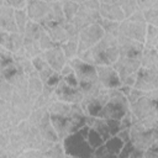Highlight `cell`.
<instances>
[{
	"mask_svg": "<svg viewBox=\"0 0 158 158\" xmlns=\"http://www.w3.org/2000/svg\"><path fill=\"white\" fill-rule=\"evenodd\" d=\"M147 31V22H132L127 19H125L122 22H120V35H123L128 38H132L138 42H144Z\"/></svg>",
	"mask_w": 158,
	"mask_h": 158,
	"instance_id": "11",
	"label": "cell"
},
{
	"mask_svg": "<svg viewBox=\"0 0 158 158\" xmlns=\"http://www.w3.org/2000/svg\"><path fill=\"white\" fill-rule=\"evenodd\" d=\"M30 20L41 23L42 26L49 22L51 4L44 0H28L26 6Z\"/></svg>",
	"mask_w": 158,
	"mask_h": 158,
	"instance_id": "7",
	"label": "cell"
},
{
	"mask_svg": "<svg viewBox=\"0 0 158 158\" xmlns=\"http://www.w3.org/2000/svg\"><path fill=\"white\" fill-rule=\"evenodd\" d=\"M130 110V102L127 96L118 89H110V98L104 105L98 117L102 118H122Z\"/></svg>",
	"mask_w": 158,
	"mask_h": 158,
	"instance_id": "3",
	"label": "cell"
},
{
	"mask_svg": "<svg viewBox=\"0 0 158 158\" xmlns=\"http://www.w3.org/2000/svg\"><path fill=\"white\" fill-rule=\"evenodd\" d=\"M86 139H88L89 144H90L94 149L98 148V147H100V146L104 144V142H105V139L102 138V136H101L96 130H94V128H91V127H90V130H89V133H88V136H86Z\"/></svg>",
	"mask_w": 158,
	"mask_h": 158,
	"instance_id": "37",
	"label": "cell"
},
{
	"mask_svg": "<svg viewBox=\"0 0 158 158\" xmlns=\"http://www.w3.org/2000/svg\"><path fill=\"white\" fill-rule=\"evenodd\" d=\"M59 73H60L62 78H64V77H67V75H69V74L74 73V68H73V65L70 64V62H69V60L64 64V67L62 68V70H60Z\"/></svg>",
	"mask_w": 158,
	"mask_h": 158,
	"instance_id": "56",
	"label": "cell"
},
{
	"mask_svg": "<svg viewBox=\"0 0 158 158\" xmlns=\"http://www.w3.org/2000/svg\"><path fill=\"white\" fill-rule=\"evenodd\" d=\"M154 48H156V51H157V52H158V43H157V44H156V47H154Z\"/></svg>",
	"mask_w": 158,
	"mask_h": 158,
	"instance_id": "63",
	"label": "cell"
},
{
	"mask_svg": "<svg viewBox=\"0 0 158 158\" xmlns=\"http://www.w3.org/2000/svg\"><path fill=\"white\" fill-rule=\"evenodd\" d=\"M28 77V83H27V91H28V95L31 98L32 101H35L40 95L43 94V81L42 79L40 78L38 75V72H35Z\"/></svg>",
	"mask_w": 158,
	"mask_h": 158,
	"instance_id": "21",
	"label": "cell"
},
{
	"mask_svg": "<svg viewBox=\"0 0 158 158\" xmlns=\"http://www.w3.org/2000/svg\"><path fill=\"white\" fill-rule=\"evenodd\" d=\"M14 93H15V86L10 81H7L5 78L0 77V99L11 101Z\"/></svg>",
	"mask_w": 158,
	"mask_h": 158,
	"instance_id": "29",
	"label": "cell"
},
{
	"mask_svg": "<svg viewBox=\"0 0 158 158\" xmlns=\"http://www.w3.org/2000/svg\"><path fill=\"white\" fill-rule=\"evenodd\" d=\"M132 88H133V86H128V85L121 84V86H118L117 89H118V90H120V91H121L123 95H126V96H127V95L130 94V91H131V89H132Z\"/></svg>",
	"mask_w": 158,
	"mask_h": 158,
	"instance_id": "58",
	"label": "cell"
},
{
	"mask_svg": "<svg viewBox=\"0 0 158 158\" xmlns=\"http://www.w3.org/2000/svg\"><path fill=\"white\" fill-rule=\"evenodd\" d=\"M20 158H44V153L36 148H27L22 152Z\"/></svg>",
	"mask_w": 158,
	"mask_h": 158,
	"instance_id": "44",
	"label": "cell"
},
{
	"mask_svg": "<svg viewBox=\"0 0 158 158\" xmlns=\"http://www.w3.org/2000/svg\"><path fill=\"white\" fill-rule=\"evenodd\" d=\"M133 149H135V146H133L132 141L126 142V143L123 144V147H122L120 154H118V158H131Z\"/></svg>",
	"mask_w": 158,
	"mask_h": 158,
	"instance_id": "45",
	"label": "cell"
},
{
	"mask_svg": "<svg viewBox=\"0 0 158 158\" xmlns=\"http://www.w3.org/2000/svg\"><path fill=\"white\" fill-rule=\"evenodd\" d=\"M38 128H40V132L42 135V137L47 141H51V142H59V137H58V133L54 128V126L52 125V121H51V116L48 115L40 125H38Z\"/></svg>",
	"mask_w": 158,
	"mask_h": 158,
	"instance_id": "22",
	"label": "cell"
},
{
	"mask_svg": "<svg viewBox=\"0 0 158 158\" xmlns=\"http://www.w3.org/2000/svg\"><path fill=\"white\" fill-rule=\"evenodd\" d=\"M127 20H130V21H132V22H146L143 10H141V9L136 10L131 16L127 17Z\"/></svg>",
	"mask_w": 158,
	"mask_h": 158,
	"instance_id": "49",
	"label": "cell"
},
{
	"mask_svg": "<svg viewBox=\"0 0 158 158\" xmlns=\"http://www.w3.org/2000/svg\"><path fill=\"white\" fill-rule=\"evenodd\" d=\"M65 157L70 158H94V148L89 144L86 137L79 131L68 135L63 141Z\"/></svg>",
	"mask_w": 158,
	"mask_h": 158,
	"instance_id": "4",
	"label": "cell"
},
{
	"mask_svg": "<svg viewBox=\"0 0 158 158\" xmlns=\"http://www.w3.org/2000/svg\"><path fill=\"white\" fill-rule=\"evenodd\" d=\"M65 157V152H64V147H63V142H56L46 153H44V158H63Z\"/></svg>",
	"mask_w": 158,
	"mask_h": 158,
	"instance_id": "35",
	"label": "cell"
},
{
	"mask_svg": "<svg viewBox=\"0 0 158 158\" xmlns=\"http://www.w3.org/2000/svg\"><path fill=\"white\" fill-rule=\"evenodd\" d=\"M104 35H105V32H104V30L99 22L81 28L79 32L78 54H80L81 52H84L89 48H93L104 37Z\"/></svg>",
	"mask_w": 158,
	"mask_h": 158,
	"instance_id": "5",
	"label": "cell"
},
{
	"mask_svg": "<svg viewBox=\"0 0 158 158\" xmlns=\"http://www.w3.org/2000/svg\"><path fill=\"white\" fill-rule=\"evenodd\" d=\"M99 23L101 25L102 30L107 35H112V36H117L118 31H120V22L117 21H111V20H106V19H100Z\"/></svg>",
	"mask_w": 158,
	"mask_h": 158,
	"instance_id": "31",
	"label": "cell"
},
{
	"mask_svg": "<svg viewBox=\"0 0 158 158\" xmlns=\"http://www.w3.org/2000/svg\"><path fill=\"white\" fill-rule=\"evenodd\" d=\"M132 121H133V114H132L131 110H128V112H127L122 118H120L121 128H131Z\"/></svg>",
	"mask_w": 158,
	"mask_h": 158,
	"instance_id": "47",
	"label": "cell"
},
{
	"mask_svg": "<svg viewBox=\"0 0 158 158\" xmlns=\"http://www.w3.org/2000/svg\"><path fill=\"white\" fill-rule=\"evenodd\" d=\"M63 79H64V81H65L68 85H70V86H73V88H80V84H79V80H78L75 73H72V74L64 77Z\"/></svg>",
	"mask_w": 158,
	"mask_h": 158,
	"instance_id": "52",
	"label": "cell"
},
{
	"mask_svg": "<svg viewBox=\"0 0 158 158\" xmlns=\"http://www.w3.org/2000/svg\"><path fill=\"white\" fill-rule=\"evenodd\" d=\"M44 1H48V2H51V1H63V0H44Z\"/></svg>",
	"mask_w": 158,
	"mask_h": 158,
	"instance_id": "62",
	"label": "cell"
},
{
	"mask_svg": "<svg viewBox=\"0 0 158 158\" xmlns=\"http://www.w3.org/2000/svg\"><path fill=\"white\" fill-rule=\"evenodd\" d=\"M96 73H98L99 81L106 89H117L122 84L121 77L112 64L96 65Z\"/></svg>",
	"mask_w": 158,
	"mask_h": 158,
	"instance_id": "9",
	"label": "cell"
},
{
	"mask_svg": "<svg viewBox=\"0 0 158 158\" xmlns=\"http://www.w3.org/2000/svg\"><path fill=\"white\" fill-rule=\"evenodd\" d=\"M158 43V27L147 23V31L144 37V48H154Z\"/></svg>",
	"mask_w": 158,
	"mask_h": 158,
	"instance_id": "27",
	"label": "cell"
},
{
	"mask_svg": "<svg viewBox=\"0 0 158 158\" xmlns=\"http://www.w3.org/2000/svg\"><path fill=\"white\" fill-rule=\"evenodd\" d=\"M158 63V52L156 48H143L141 53V64L144 68H154Z\"/></svg>",
	"mask_w": 158,
	"mask_h": 158,
	"instance_id": "25",
	"label": "cell"
},
{
	"mask_svg": "<svg viewBox=\"0 0 158 158\" xmlns=\"http://www.w3.org/2000/svg\"><path fill=\"white\" fill-rule=\"evenodd\" d=\"M54 73H56V70H54L53 68L47 67V68L42 69L41 72H38V75H40V78L42 79V81H43V84H44V83H47V81H48V79H49Z\"/></svg>",
	"mask_w": 158,
	"mask_h": 158,
	"instance_id": "48",
	"label": "cell"
},
{
	"mask_svg": "<svg viewBox=\"0 0 158 158\" xmlns=\"http://www.w3.org/2000/svg\"><path fill=\"white\" fill-rule=\"evenodd\" d=\"M157 0H137V5L141 10H148L151 7H153V5L156 4Z\"/></svg>",
	"mask_w": 158,
	"mask_h": 158,
	"instance_id": "54",
	"label": "cell"
},
{
	"mask_svg": "<svg viewBox=\"0 0 158 158\" xmlns=\"http://www.w3.org/2000/svg\"><path fill=\"white\" fill-rule=\"evenodd\" d=\"M79 4L73 1V0H63L62 1V7H63V12H64V17L67 21H72L74 19V16L78 12L79 9Z\"/></svg>",
	"mask_w": 158,
	"mask_h": 158,
	"instance_id": "28",
	"label": "cell"
},
{
	"mask_svg": "<svg viewBox=\"0 0 158 158\" xmlns=\"http://www.w3.org/2000/svg\"><path fill=\"white\" fill-rule=\"evenodd\" d=\"M130 110L146 128H158V104L153 101L147 94L137 101L130 104Z\"/></svg>",
	"mask_w": 158,
	"mask_h": 158,
	"instance_id": "1",
	"label": "cell"
},
{
	"mask_svg": "<svg viewBox=\"0 0 158 158\" xmlns=\"http://www.w3.org/2000/svg\"><path fill=\"white\" fill-rule=\"evenodd\" d=\"M70 64L74 68V73L79 80L80 85H85L89 83H94L98 81V73H96V65L90 64L83 59H80L79 57H75L73 59L69 60Z\"/></svg>",
	"mask_w": 158,
	"mask_h": 158,
	"instance_id": "6",
	"label": "cell"
},
{
	"mask_svg": "<svg viewBox=\"0 0 158 158\" xmlns=\"http://www.w3.org/2000/svg\"><path fill=\"white\" fill-rule=\"evenodd\" d=\"M27 1H28V0H7L6 5L14 7L15 10H19V9H26V6H27Z\"/></svg>",
	"mask_w": 158,
	"mask_h": 158,
	"instance_id": "51",
	"label": "cell"
},
{
	"mask_svg": "<svg viewBox=\"0 0 158 158\" xmlns=\"http://www.w3.org/2000/svg\"><path fill=\"white\" fill-rule=\"evenodd\" d=\"M131 158H144V151L138 149V148H136V147H135V149H133V152H132Z\"/></svg>",
	"mask_w": 158,
	"mask_h": 158,
	"instance_id": "57",
	"label": "cell"
},
{
	"mask_svg": "<svg viewBox=\"0 0 158 158\" xmlns=\"http://www.w3.org/2000/svg\"><path fill=\"white\" fill-rule=\"evenodd\" d=\"M101 4H114V2H116L117 0H99Z\"/></svg>",
	"mask_w": 158,
	"mask_h": 158,
	"instance_id": "59",
	"label": "cell"
},
{
	"mask_svg": "<svg viewBox=\"0 0 158 158\" xmlns=\"http://www.w3.org/2000/svg\"><path fill=\"white\" fill-rule=\"evenodd\" d=\"M147 93H144V91H142V90H139V89H137V88H132L131 89V91H130V94L127 95V100H128V102L130 104H132V102H135V101H137L138 99H141L142 96H144Z\"/></svg>",
	"mask_w": 158,
	"mask_h": 158,
	"instance_id": "46",
	"label": "cell"
},
{
	"mask_svg": "<svg viewBox=\"0 0 158 158\" xmlns=\"http://www.w3.org/2000/svg\"><path fill=\"white\" fill-rule=\"evenodd\" d=\"M154 68H156V69H157V72H158V63L156 64V67H154Z\"/></svg>",
	"mask_w": 158,
	"mask_h": 158,
	"instance_id": "64",
	"label": "cell"
},
{
	"mask_svg": "<svg viewBox=\"0 0 158 158\" xmlns=\"http://www.w3.org/2000/svg\"><path fill=\"white\" fill-rule=\"evenodd\" d=\"M107 126H109V131L111 136H116L118 133V131L121 130V122L117 118H106Z\"/></svg>",
	"mask_w": 158,
	"mask_h": 158,
	"instance_id": "43",
	"label": "cell"
},
{
	"mask_svg": "<svg viewBox=\"0 0 158 158\" xmlns=\"http://www.w3.org/2000/svg\"><path fill=\"white\" fill-rule=\"evenodd\" d=\"M91 52L95 65L114 64L120 57L116 36L105 33L104 37L91 48Z\"/></svg>",
	"mask_w": 158,
	"mask_h": 158,
	"instance_id": "2",
	"label": "cell"
},
{
	"mask_svg": "<svg viewBox=\"0 0 158 158\" xmlns=\"http://www.w3.org/2000/svg\"><path fill=\"white\" fill-rule=\"evenodd\" d=\"M15 59H14V53L11 51H9L7 48L0 46V68L2 67H6L11 63H14Z\"/></svg>",
	"mask_w": 158,
	"mask_h": 158,
	"instance_id": "39",
	"label": "cell"
},
{
	"mask_svg": "<svg viewBox=\"0 0 158 158\" xmlns=\"http://www.w3.org/2000/svg\"><path fill=\"white\" fill-rule=\"evenodd\" d=\"M112 65L117 70L120 77L123 78L126 75L137 73L139 70V68L142 67L141 56H138V57H122V56H120L118 59Z\"/></svg>",
	"mask_w": 158,
	"mask_h": 158,
	"instance_id": "14",
	"label": "cell"
},
{
	"mask_svg": "<svg viewBox=\"0 0 158 158\" xmlns=\"http://www.w3.org/2000/svg\"><path fill=\"white\" fill-rule=\"evenodd\" d=\"M38 44H40V48L42 49V52L48 51V49H51V48H53V47L58 46V44H57L52 38H51V36L47 33V31H46V30H44V31H43V33L41 35L40 40H38Z\"/></svg>",
	"mask_w": 158,
	"mask_h": 158,
	"instance_id": "38",
	"label": "cell"
},
{
	"mask_svg": "<svg viewBox=\"0 0 158 158\" xmlns=\"http://www.w3.org/2000/svg\"><path fill=\"white\" fill-rule=\"evenodd\" d=\"M116 4L121 7V10L123 11L126 19L128 16H131L136 10H138V5H137V0H117Z\"/></svg>",
	"mask_w": 158,
	"mask_h": 158,
	"instance_id": "33",
	"label": "cell"
},
{
	"mask_svg": "<svg viewBox=\"0 0 158 158\" xmlns=\"http://www.w3.org/2000/svg\"><path fill=\"white\" fill-rule=\"evenodd\" d=\"M47 33L51 36V38L58 44H63L67 41H69L68 32L65 28V21L64 22H54V23H47L43 26Z\"/></svg>",
	"mask_w": 158,
	"mask_h": 158,
	"instance_id": "19",
	"label": "cell"
},
{
	"mask_svg": "<svg viewBox=\"0 0 158 158\" xmlns=\"http://www.w3.org/2000/svg\"><path fill=\"white\" fill-rule=\"evenodd\" d=\"M14 59H15V63L17 64L19 69L22 73H25L26 75H30V74L37 72L33 67L32 58H30L27 56H14Z\"/></svg>",
	"mask_w": 158,
	"mask_h": 158,
	"instance_id": "26",
	"label": "cell"
},
{
	"mask_svg": "<svg viewBox=\"0 0 158 158\" xmlns=\"http://www.w3.org/2000/svg\"><path fill=\"white\" fill-rule=\"evenodd\" d=\"M60 48L63 49V52H64V54H65V57H67L68 60L78 57V41L69 40L65 43L60 44Z\"/></svg>",
	"mask_w": 158,
	"mask_h": 158,
	"instance_id": "32",
	"label": "cell"
},
{
	"mask_svg": "<svg viewBox=\"0 0 158 158\" xmlns=\"http://www.w3.org/2000/svg\"><path fill=\"white\" fill-rule=\"evenodd\" d=\"M117 136L126 143L131 141V128H121L117 133Z\"/></svg>",
	"mask_w": 158,
	"mask_h": 158,
	"instance_id": "55",
	"label": "cell"
},
{
	"mask_svg": "<svg viewBox=\"0 0 158 158\" xmlns=\"http://www.w3.org/2000/svg\"><path fill=\"white\" fill-rule=\"evenodd\" d=\"M25 37L21 32H7L5 30H0V46L7 48L12 53H16L23 47Z\"/></svg>",
	"mask_w": 158,
	"mask_h": 158,
	"instance_id": "16",
	"label": "cell"
},
{
	"mask_svg": "<svg viewBox=\"0 0 158 158\" xmlns=\"http://www.w3.org/2000/svg\"><path fill=\"white\" fill-rule=\"evenodd\" d=\"M48 115H49V112H48L47 109H33L27 120H28L32 125L38 126Z\"/></svg>",
	"mask_w": 158,
	"mask_h": 158,
	"instance_id": "36",
	"label": "cell"
},
{
	"mask_svg": "<svg viewBox=\"0 0 158 158\" xmlns=\"http://www.w3.org/2000/svg\"><path fill=\"white\" fill-rule=\"evenodd\" d=\"M136 80H137V73H133V74H130V75H126V77L121 78L122 84L128 85V86H135Z\"/></svg>",
	"mask_w": 158,
	"mask_h": 158,
	"instance_id": "53",
	"label": "cell"
},
{
	"mask_svg": "<svg viewBox=\"0 0 158 158\" xmlns=\"http://www.w3.org/2000/svg\"><path fill=\"white\" fill-rule=\"evenodd\" d=\"M0 30L19 32L15 20V9L9 5H0Z\"/></svg>",
	"mask_w": 158,
	"mask_h": 158,
	"instance_id": "17",
	"label": "cell"
},
{
	"mask_svg": "<svg viewBox=\"0 0 158 158\" xmlns=\"http://www.w3.org/2000/svg\"><path fill=\"white\" fill-rule=\"evenodd\" d=\"M135 88L148 93L158 88V72L156 68H144L141 67L137 72V80Z\"/></svg>",
	"mask_w": 158,
	"mask_h": 158,
	"instance_id": "8",
	"label": "cell"
},
{
	"mask_svg": "<svg viewBox=\"0 0 158 158\" xmlns=\"http://www.w3.org/2000/svg\"><path fill=\"white\" fill-rule=\"evenodd\" d=\"M15 20H16V25H17L19 32L23 33L25 30H26V26H27V23H28V21H30L27 10H26V9L15 10Z\"/></svg>",
	"mask_w": 158,
	"mask_h": 158,
	"instance_id": "30",
	"label": "cell"
},
{
	"mask_svg": "<svg viewBox=\"0 0 158 158\" xmlns=\"http://www.w3.org/2000/svg\"><path fill=\"white\" fill-rule=\"evenodd\" d=\"M123 144H125V142L117 135L116 136H111L109 139H106L104 142V146L107 149V152L110 153L111 158H118V154H120Z\"/></svg>",
	"mask_w": 158,
	"mask_h": 158,
	"instance_id": "24",
	"label": "cell"
},
{
	"mask_svg": "<svg viewBox=\"0 0 158 158\" xmlns=\"http://www.w3.org/2000/svg\"><path fill=\"white\" fill-rule=\"evenodd\" d=\"M43 54H44L49 67L53 68L58 73L62 70L64 64L68 62V59H67L63 49L60 48V46H56V47H53V48H51L48 51H44Z\"/></svg>",
	"mask_w": 158,
	"mask_h": 158,
	"instance_id": "18",
	"label": "cell"
},
{
	"mask_svg": "<svg viewBox=\"0 0 158 158\" xmlns=\"http://www.w3.org/2000/svg\"><path fill=\"white\" fill-rule=\"evenodd\" d=\"M100 19H101V16H100L99 10H93L88 6H85L84 4H81L78 9L77 15L74 16V19L72 21L77 25V27L79 30H81L89 25L98 23L100 21Z\"/></svg>",
	"mask_w": 158,
	"mask_h": 158,
	"instance_id": "13",
	"label": "cell"
},
{
	"mask_svg": "<svg viewBox=\"0 0 158 158\" xmlns=\"http://www.w3.org/2000/svg\"><path fill=\"white\" fill-rule=\"evenodd\" d=\"M65 28H67L69 40L79 41V32H80V30L77 27V25L73 21H65Z\"/></svg>",
	"mask_w": 158,
	"mask_h": 158,
	"instance_id": "41",
	"label": "cell"
},
{
	"mask_svg": "<svg viewBox=\"0 0 158 158\" xmlns=\"http://www.w3.org/2000/svg\"><path fill=\"white\" fill-rule=\"evenodd\" d=\"M23 49H25V53L27 57L30 58H33L38 54L42 53V49L40 48V44L37 41H30V40H25V43H23Z\"/></svg>",
	"mask_w": 158,
	"mask_h": 158,
	"instance_id": "34",
	"label": "cell"
},
{
	"mask_svg": "<svg viewBox=\"0 0 158 158\" xmlns=\"http://www.w3.org/2000/svg\"><path fill=\"white\" fill-rule=\"evenodd\" d=\"M153 7H154V9H158V0H157V1H156V4L153 5Z\"/></svg>",
	"mask_w": 158,
	"mask_h": 158,
	"instance_id": "61",
	"label": "cell"
},
{
	"mask_svg": "<svg viewBox=\"0 0 158 158\" xmlns=\"http://www.w3.org/2000/svg\"><path fill=\"white\" fill-rule=\"evenodd\" d=\"M73 1H75V2H78V4L80 5V4H84V2L88 1V0H73Z\"/></svg>",
	"mask_w": 158,
	"mask_h": 158,
	"instance_id": "60",
	"label": "cell"
},
{
	"mask_svg": "<svg viewBox=\"0 0 158 158\" xmlns=\"http://www.w3.org/2000/svg\"><path fill=\"white\" fill-rule=\"evenodd\" d=\"M144 158H158V141L144 152Z\"/></svg>",
	"mask_w": 158,
	"mask_h": 158,
	"instance_id": "50",
	"label": "cell"
},
{
	"mask_svg": "<svg viewBox=\"0 0 158 158\" xmlns=\"http://www.w3.org/2000/svg\"><path fill=\"white\" fill-rule=\"evenodd\" d=\"M54 95H56L57 100L69 102V104H81V101H83V93H81L80 88H73V86L68 85L63 78L58 83Z\"/></svg>",
	"mask_w": 158,
	"mask_h": 158,
	"instance_id": "10",
	"label": "cell"
},
{
	"mask_svg": "<svg viewBox=\"0 0 158 158\" xmlns=\"http://www.w3.org/2000/svg\"><path fill=\"white\" fill-rule=\"evenodd\" d=\"M32 63H33V67H35V69H36L37 72H41L42 69L49 67V64H48V62H47V59H46L43 52H42L41 54L33 57V58H32Z\"/></svg>",
	"mask_w": 158,
	"mask_h": 158,
	"instance_id": "42",
	"label": "cell"
},
{
	"mask_svg": "<svg viewBox=\"0 0 158 158\" xmlns=\"http://www.w3.org/2000/svg\"><path fill=\"white\" fill-rule=\"evenodd\" d=\"M144 20L148 25L158 27V9L151 7L148 10H144Z\"/></svg>",
	"mask_w": 158,
	"mask_h": 158,
	"instance_id": "40",
	"label": "cell"
},
{
	"mask_svg": "<svg viewBox=\"0 0 158 158\" xmlns=\"http://www.w3.org/2000/svg\"><path fill=\"white\" fill-rule=\"evenodd\" d=\"M43 31H44V27L41 23L30 20L28 23H27V26H26V30L23 32V37H25V40L37 41L38 42V40H40L41 35L43 33Z\"/></svg>",
	"mask_w": 158,
	"mask_h": 158,
	"instance_id": "23",
	"label": "cell"
},
{
	"mask_svg": "<svg viewBox=\"0 0 158 158\" xmlns=\"http://www.w3.org/2000/svg\"><path fill=\"white\" fill-rule=\"evenodd\" d=\"M131 141L136 148L146 152L154 142L158 141V128L131 132Z\"/></svg>",
	"mask_w": 158,
	"mask_h": 158,
	"instance_id": "15",
	"label": "cell"
},
{
	"mask_svg": "<svg viewBox=\"0 0 158 158\" xmlns=\"http://www.w3.org/2000/svg\"><path fill=\"white\" fill-rule=\"evenodd\" d=\"M117 46H118V52L120 56L122 57H138L141 56L144 44L142 42L135 41L132 38H128L123 35H117Z\"/></svg>",
	"mask_w": 158,
	"mask_h": 158,
	"instance_id": "12",
	"label": "cell"
},
{
	"mask_svg": "<svg viewBox=\"0 0 158 158\" xmlns=\"http://www.w3.org/2000/svg\"><path fill=\"white\" fill-rule=\"evenodd\" d=\"M99 12H100L101 19H106V20H111V21L122 22L126 19L123 11L121 10V7L116 2H114V4H101V6L99 9Z\"/></svg>",
	"mask_w": 158,
	"mask_h": 158,
	"instance_id": "20",
	"label": "cell"
}]
</instances>
